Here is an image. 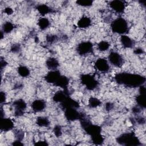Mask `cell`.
I'll use <instances>...</instances> for the list:
<instances>
[{
    "mask_svg": "<svg viewBox=\"0 0 146 146\" xmlns=\"http://www.w3.org/2000/svg\"><path fill=\"white\" fill-rule=\"evenodd\" d=\"M61 75L62 74L58 70H51L46 75L44 76V79L47 83L55 85L59 80Z\"/></svg>",
    "mask_w": 146,
    "mask_h": 146,
    "instance_id": "30bf717a",
    "label": "cell"
},
{
    "mask_svg": "<svg viewBox=\"0 0 146 146\" xmlns=\"http://www.w3.org/2000/svg\"><path fill=\"white\" fill-rule=\"evenodd\" d=\"M114 105L113 103L111 102H107L105 104V109L107 111H110L113 108Z\"/></svg>",
    "mask_w": 146,
    "mask_h": 146,
    "instance_id": "d6a6232c",
    "label": "cell"
},
{
    "mask_svg": "<svg viewBox=\"0 0 146 146\" xmlns=\"http://www.w3.org/2000/svg\"><path fill=\"white\" fill-rule=\"evenodd\" d=\"M83 115L82 113H80L77 110V108H67L64 109V116L68 121H72L80 120Z\"/></svg>",
    "mask_w": 146,
    "mask_h": 146,
    "instance_id": "ba28073f",
    "label": "cell"
},
{
    "mask_svg": "<svg viewBox=\"0 0 146 146\" xmlns=\"http://www.w3.org/2000/svg\"><path fill=\"white\" fill-rule=\"evenodd\" d=\"M110 7L116 13L121 14L125 8V4L124 1L120 0H114L109 3Z\"/></svg>",
    "mask_w": 146,
    "mask_h": 146,
    "instance_id": "7c38bea8",
    "label": "cell"
},
{
    "mask_svg": "<svg viewBox=\"0 0 146 146\" xmlns=\"http://www.w3.org/2000/svg\"><path fill=\"white\" fill-rule=\"evenodd\" d=\"M38 25L40 30H44L47 29L50 25V22L46 17H42L38 21Z\"/></svg>",
    "mask_w": 146,
    "mask_h": 146,
    "instance_id": "44dd1931",
    "label": "cell"
},
{
    "mask_svg": "<svg viewBox=\"0 0 146 146\" xmlns=\"http://www.w3.org/2000/svg\"><path fill=\"white\" fill-rule=\"evenodd\" d=\"M10 50H11V51H12L14 53L18 52L21 50V45L18 43L14 44L11 46Z\"/></svg>",
    "mask_w": 146,
    "mask_h": 146,
    "instance_id": "f546056e",
    "label": "cell"
},
{
    "mask_svg": "<svg viewBox=\"0 0 146 146\" xmlns=\"http://www.w3.org/2000/svg\"><path fill=\"white\" fill-rule=\"evenodd\" d=\"M110 26L113 33L119 34L121 35L126 34L129 30L127 21L121 17L113 20L111 23Z\"/></svg>",
    "mask_w": 146,
    "mask_h": 146,
    "instance_id": "3957f363",
    "label": "cell"
},
{
    "mask_svg": "<svg viewBox=\"0 0 146 146\" xmlns=\"http://www.w3.org/2000/svg\"><path fill=\"white\" fill-rule=\"evenodd\" d=\"M120 40L121 45L124 48H131L133 47L135 44V40L126 34L121 35L120 38Z\"/></svg>",
    "mask_w": 146,
    "mask_h": 146,
    "instance_id": "2e32d148",
    "label": "cell"
},
{
    "mask_svg": "<svg viewBox=\"0 0 146 146\" xmlns=\"http://www.w3.org/2000/svg\"><path fill=\"white\" fill-rule=\"evenodd\" d=\"M95 68L101 72H107L110 68L109 62L104 58L98 59L95 63Z\"/></svg>",
    "mask_w": 146,
    "mask_h": 146,
    "instance_id": "8fae6325",
    "label": "cell"
},
{
    "mask_svg": "<svg viewBox=\"0 0 146 146\" xmlns=\"http://www.w3.org/2000/svg\"><path fill=\"white\" fill-rule=\"evenodd\" d=\"M53 132L54 135L57 137H60L62 134V127L59 125H56L53 129Z\"/></svg>",
    "mask_w": 146,
    "mask_h": 146,
    "instance_id": "f1b7e54d",
    "label": "cell"
},
{
    "mask_svg": "<svg viewBox=\"0 0 146 146\" xmlns=\"http://www.w3.org/2000/svg\"><path fill=\"white\" fill-rule=\"evenodd\" d=\"M98 48L100 51H105L109 49L110 44L106 40H102L98 43Z\"/></svg>",
    "mask_w": 146,
    "mask_h": 146,
    "instance_id": "484cf974",
    "label": "cell"
},
{
    "mask_svg": "<svg viewBox=\"0 0 146 146\" xmlns=\"http://www.w3.org/2000/svg\"><path fill=\"white\" fill-rule=\"evenodd\" d=\"M13 106L14 108V116L17 117L22 116L24 114L25 111L27 107L26 103L22 99H18L14 101Z\"/></svg>",
    "mask_w": 146,
    "mask_h": 146,
    "instance_id": "52a82bcc",
    "label": "cell"
},
{
    "mask_svg": "<svg viewBox=\"0 0 146 146\" xmlns=\"http://www.w3.org/2000/svg\"><path fill=\"white\" fill-rule=\"evenodd\" d=\"M93 44L90 41L82 42L76 47V51L80 55H85L93 51Z\"/></svg>",
    "mask_w": 146,
    "mask_h": 146,
    "instance_id": "8992f818",
    "label": "cell"
},
{
    "mask_svg": "<svg viewBox=\"0 0 146 146\" xmlns=\"http://www.w3.org/2000/svg\"><path fill=\"white\" fill-rule=\"evenodd\" d=\"M114 79L118 84L131 88L139 87L144 85L146 80L145 77L143 75L128 72L116 74Z\"/></svg>",
    "mask_w": 146,
    "mask_h": 146,
    "instance_id": "6da1fadb",
    "label": "cell"
},
{
    "mask_svg": "<svg viewBox=\"0 0 146 146\" xmlns=\"http://www.w3.org/2000/svg\"><path fill=\"white\" fill-rule=\"evenodd\" d=\"M62 108L64 110L67 108H79V103L72 99L71 98L68 96L62 103H60Z\"/></svg>",
    "mask_w": 146,
    "mask_h": 146,
    "instance_id": "e0dca14e",
    "label": "cell"
},
{
    "mask_svg": "<svg viewBox=\"0 0 146 146\" xmlns=\"http://www.w3.org/2000/svg\"><path fill=\"white\" fill-rule=\"evenodd\" d=\"M14 126L13 120L8 117H1L0 128L2 131L7 132L13 129Z\"/></svg>",
    "mask_w": 146,
    "mask_h": 146,
    "instance_id": "4fadbf2b",
    "label": "cell"
},
{
    "mask_svg": "<svg viewBox=\"0 0 146 146\" xmlns=\"http://www.w3.org/2000/svg\"><path fill=\"white\" fill-rule=\"evenodd\" d=\"M116 142L125 146H139L142 144L139 138L133 132H126L119 135L116 139Z\"/></svg>",
    "mask_w": 146,
    "mask_h": 146,
    "instance_id": "7a4b0ae2",
    "label": "cell"
},
{
    "mask_svg": "<svg viewBox=\"0 0 146 146\" xmlns=\"http://www.w3.org/2000/svg\"><path fill=\"white\" fill-rule=\"evenodd\" d=\"M18 74L22 78H27L30 74V71L29 68L25 66H19L17 68Z\"/></svg>",
    "mask_w": 146,
    "mask_h": 146,
    "instance_id": "603a6c76",
    "label": "cell"
},
{
    "mask_svg": "<svg viewBox=\"0 0 146 146\" xmlns=\"http://www.w3.org/2000/svg\"><path fill=\"white\" fill-rule=\"evenodd\" d=\"M91 25V19L87 17L83 16L81 18L79 19L77 23L78 26L80 29H86L90 26Z\"/></svg>",
    "mask_w": 146,
    "mask_h": 146,
    "instance_id": "ffe728a7",
    "label": "cell"
},
{
    "mask_svg": "<svg viewBox=\"0 0 146 146\" xmlns=\"http://www.w3.org/2000/svg\"><path fill=\"white\" fill-rule=\"evenodd\" d=\"M34 145H48V144L45 141H39L36 142Z\"/></svg>",
    "mask_w": 146,
    "mask_h": 146,
    "instance_id": "74e56055",
    "label": "cell"
},
{
    "mask_svg": "<svg viewBox=\"0 0 146 146\" xmlns=\"http://www.w3.org/2000/svg\"><path fill=\"white\" fill-rule=\"evenodd\" d=\"M133 52L135 54L137 55H140V54H143L144 52V51L141 48H137L134 50Z\"/></svg>",
    "mask_w": 146,
    "mask_h": 146,
    "instance_id": "d590c367",
    "label": "cell"
},
{
    "mask_svg": "<svg viewBox=\"0 0 146 146\" xmlns=\"http://www.w3.org/2000/svg\"><path fill=\"white\" fill-rule=\"evenodd\" d=\"M139 94L136 98V102L137 106L142 109L146 107V88L144 85L139 87Z\"/></svg>",
    "mask_w": 146,
    "mask_h": 146,
    "instance_id": "9c48e42d",
    "label": "cell"
},
{
    "mask_svg": "<svg viewBox=\"0 0 146 146\" xmlns=\"http://www.w3.org/2000/svg\"><path fill=\"white\" fill-rule=\"evenodd\" d=\"M12 145H23V143H22V141L21 140H15L13 142Z\"/></svg>",
    "mask_w": 146,
    "mask_h": 146,
    "instance_id": "f35d334b",
    "label": "cell"
},
{
    "mask_svg": "<svg viewBox=\"0 0 146 146\" xmlns=\"http://www.w3.org/2000/svg\"><path fill=\"white\" fill-rule=\"evenodd\" d=\"M6 100V94L2 91L1 92V104H2V103H5Z\"/></svg>",
    "mask_w": 146,
    "mask_h": 146,
    "instance_id": "e575fe53",
    "label": "cell"
},
{
    "mask_svg": "<svg viewBox=\"0 0 146 146\" xmlns=\"http://www.w3.org/2000/svg\"><path fill=\"white\" fill-rule=\"evenodd\" d=\"M76 3L78 5L82 7H89L92 5L93 1L91 0H79Z\"/></svg>",
    "mask_w": 146,
    "mask_h": 146,
    "instance_id": "4316f807",
    "label": "cell"
},
{
    "mask_svg": "<svg viewBox=\"0 0 146 146\" xmlns=\"http://www.w3.org/2000/svg\"><path fill=\"white\" fill-rule=\"evenodd\" d=\"M31 107L34 112H39L44 110L46 107V103L42 99H36L32 102Z\"/></svg>",
    "mask_w": 146,
    "mask_h": 146,
    "instance_id": "9a60e30c",
    "label": "cell"
},
{
    "mask_svg": "<svg viewBox=\"0 0 146 146\" xmlns=\"http://www.w3.org/2000/svg\"><path fill=\"white\" fill-rule=\"evenodd\" d=\"M80 79L82 84L89 91L95 90L99 85V82L96 79L95 77L91 74H82L80 77Z\"/></svg>",
    "mask_w": 146,
    "mask_h": 146,
    "instance_id": "277c9868",
    "label": "cell"
},
{
    "mask_svg": "<svg viewBox=\"0 0 146 146\" xmlns=\"http://www.w3.org/2000/svg\"><path fill=\"white\" fill-rule=\"evenodd\" d=\"M36 9L38 11V13L44 17L45 15L48 14L49 13H51L54 11L53 9L47 6L46 4H39L36 6Z\"/></svg>",
    "mask_w": 146,
    "mask_h": 146,
    "instance_id": "ac0fdd59",
    "label": "cell"
},
{
    "mask_svg": "<svg viewBox=\"0 0 146 146\" xmlns=\"http://www.w3.org/2000/svg\"><path fill=\"white\" fill-rule=\"evenodd\" d=\"M58 36L55 34H48L46 36V42L49 44H52L55 43L58 40Z\"/></svg>",
    "mask_w": 146,
    "mask_h": 146,
    "instance_id": "83f0119b",
    "label": "cell"
},
{
    "mask_svg": "<svg viewBox=\"0 0 146 146\" xmlns=\"http://www.w3.org/2000/svg\"><path fill=\"white\" fill-rule=\"evenodd\" d=\"M4 12L8 14V15H11L13 14V9L11 8V7H6L4 10Z\"/></svg>",
    "mask_w": 146,
    "mask_h": 146,
    "instance_id": "8d00e7d4",
    "label": "cell"
},
{
    "mask_svg": "<svg viewBox=\"0 0 146 146\" xmlns=\"http://www.w3.org/2000/svg\"><path fill=\"white\" fill-rule=\"evenodd\" d=\"M24 137V133L22 131H18V132H17L16 134H15V137H16V140H21L22 141Z\"/></svg>",
    "mask_w": 146,
    "mask_h": 146,
    "instance_id": "4dcf8cb0",
    "label": "cell"
},
{
    "mask_svg": "<svg viewBox=\"0 0 146 146\" xmlns=\"http://www.w3.org/2000/svg\"><path fill=\"white\" fill-rule=\"evenodd\" d=\"M136 121L140 124H144L145 123V119L143 116H137L136 119Z\"/></svg>",
    "mask_w": 146,
    "mask_h": 146,
    "instance_id": "836d02e7",
    "label": "cell"
},
{
    "mask_svg": "<svg viewBox=\"0 0 146 146\" xmlns=\"http://www.w3.org/2000/svg\"><path fill=\"white\" fill-rule=\"evenodd\" d=\"M139 3L140 5H141L144 7L145 6V1H139Z\"/></svg>",
    "mask_w": 146,
    "mask_h": 146,
    "instance_id": "60d3db41",
    "label": "cell"
},
{
    "mask_svg": "<svg viewBox=\"0 0 146 146\" xmlns=\"http://www.w3.org/2000/svg\"><path fill=\"white\" fill-rule=\"evenodd\" d=\"M108 62L116 67H120L123 66L124 60L123 57L116 51H111L108 56Z\"/></svg>",
    "mask_w": 146,
    "mask_h": 146,
    "instance_id": "5b68a950",
    "label": "cell"
},
{
    "mask_svg": "<svg viewBox=\"0 0 146 146\" xmlns=\"http://www.w3.org/2000/svg\"><path fill=\"white\" fill-rule=\"evenodd\" d=\"M46 66L50 71L57 70L59 66V63L58 59L54 57L48 58L46 61Z\"/></svg>",
    "mask_w": 146,
    "mask_h": 146,
    "instance_id": "d6986e66",
    "label": "cell"
},
{
    "mask_svg": "<svg viewBox=\"0 0 146 146\" xmlns=\"http://www.w3.org/2000/svg\"><path fill=\"white\" fill-rule=\"evenodd\" d=\"M141 108L140 107H139V106H134L132 109V112L134 113V114H138L139 113L141 112Z\"/></svg>",
    "mask_w": 146,
    "mask_h": 146,
    "instance_id": "1f68e13d",
    "label": "cell"
},
{
    "mask_svg": "<svg viewBox=\"0 0 146 146\" xmlns=\"http://www.w3.org/2000/svg\"><path fill=\"white\" fill-rule=\"evenodd\" d=\"M70 96V92L68 89L58 91L55 93L52 97V99L55 102L62 103L68 96Z\"/></svg>",
    "mask_w": 146,
    "mask_h": 146,
    "instance_id": "5bb4252c",
    "label": "cell"
},
{
    "mask_svg": "<svg viewBox=\"0 0 146 146\" xmlns=\"http://www.w3.org/2000/svg\"><path fill=\"white\" fill-rule=\"evenodd\" d=\"M36 124L40 127H47L49 126L50 122L47 117L44 116H39L36 120Z\"/></svg>",
    "mask_w": 146,
    "mask_h": 146,
    "instance_id": "7402d4cb",
    "label": "cell"
},
{
    "mask_svg": "<svg viewBox=\"0 0 146 146\" xmlns=\"http://www.w3.org/2000/svg\"><path fill=\"white\" fill-rule=\"evenodd\" d=\"M102 104L101 101L95 97H91L88 100V106L90 108H96Z\"/></svg>",
    "mask_w": 146,
    "mask_h": 146,
    "instance_id": "d4e9b609",
    "label": "cell"
},
{
    "mask_svg": "<svg viewBox=\"0 0 146 146\" xmlns=\"http://www.w3.org/2000/svg\"><path fill=\"white\" fill-rule=\"evenodd\" d=\"M6 65H7V63L6 62V61L5 60H3L2 59H1V70H2Z\"/></svg>",
    "mask_w": 146,
    "mask_h": 146,
    "instance_id": "ab89813d",
    "label": "cell"
},
{
    "mask_svg": "<svg viewBox=\"0 0 146 146\" xmlns=\"http://www.w3.org/2000/svg\"><path fill=\"white\" fill-rule=\"evenodd\" d=\"M14 28V25L10 22H6L2 25V31L4 34H8L11 32Z\"/></svg>",
    "mask_w": 146,
    "mask_h": 146,
    "instance_id": "cb8c5ba5",
    "label": "cell"
}]
</instances>
